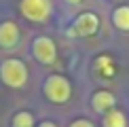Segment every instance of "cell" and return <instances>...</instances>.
Instances as JSON below:
<instances>
[{
    "label": "cell",
    "instance_id": "obj_1",
    "mask_svg": "<svg viewBox=\"0 0 129 127\" xmlns=\"http://www.w3.org/2000/svg\"><path fill=\"white\" fill-rule=\"evenodd\" d=\"M28 66L23 59L9 57L0 64V81L11 89H23L28 85Z\"/></svg>",
    "mask_w": 129,
    "mask_h": 127
},
{
    "label": "cell",
    "instance_id": "obj_2",
    "mask_svg": "<svg viewBox=\"0 0 129 127\" xmlns=\"http://www.w3.org/2000/svg\"><path fill=\"white\" fill-rule=\"evenodd\" d=\"M42 93L51 104H66L70 100V95H72V85L61 74H51V76L45 78Z\"/></svg>",
    "mask_w": 129,
    "mask_h": 127
},
{
    "label": "cell",
    "instance_id": "obj_3",
    "mask_svg": "<svg viewBox=\"0 0 129 127\" xmlns=\"http://www.w3.org/2000/svg\"><path fill=\"white\" fill-rule=\"evenodd\" d=\"M19 11L32 23H45V21H49L53 13V4L51 0H21Z\"/></svg>",
    "mask_w": 129,
    "mask_h": 127
},
{
    "label": "cell",
    "instance_id": "obj_4",
    "mask_svg": "<svg viewBox=\"0 0 129 127\" xmlns=\"http://www.w3.org/2000/svg\"><path fill=\"white\" fill-rule=\"evenodd\" d=\"M32 55L42 66H53L57 61V47L49 36H36L32 42Z\"/></svg>",
    "mask_w": 129,
    "mask_h": 127
},
{
    "label": "cell",
    "instance_id": "obj_5",
    "mask_svg": "<svg viewBox=\"0 0 129 127\" xmlns=\"http://www.w3.org/2000/svg\"><path fill=\"white\" fill-rule=\"evenodd\" d=\"M100 30V17L93 11H85L80 13L74 23L70 25V36H78V38H89V36L98 34Z\"/></svg>",
    "mask_w": 129,
    "mask_h": 127
},
{
    "label": "cell",
    "instance_id": "obj_6",
    "mask_svg": "<svg viewBox=\"0 0 129 127\" xmlns=\"http://www.w3.org/2000/svg\"><path fill=\"white\" fill-rule=\"evenodd\" d=\"M21 38L19 25L15 21H2L0 23V47L2 49H13Z\"/></svg>",
    "mask_w": 129,
    "mask_h": 127
},
{
    "label": "cell",
    "instance_id": "obj_7",
    "mask_svg": "<svg viewBox=\"0 0 129 127\" xmlns=\"http://www.w3.org/2000/svg\"><path fill=\"white\" fill-rule=\"evenodd\" d=\"M114 95H112L110 91H106V89H100V91H95L93 95H91V106H93L95 112L100 114H106L108 110L114 108Z\"/></svg>",
    "mask_w": 129,
    "mask_h": 127
},
{
    "label": "cell",
    "instance_id": "obj_8",
    "mask_svg": "<svg viewBox=\"0 0 129 127\" xmlns=\"http://www.w3.org/2000/svg\"><path fill=\"white\" fill-rule=\"evenodd\" d=\"M112 23H114L116 30L129 32V7H127V4L116 7L114 11H112Z\"/></svg>",
    "mask_w": 129,
    "mask_h": 127
},
{
    "label": "cell",
    "instance_id": "obj_9",
    "mask_svg": "<svg viewBox=\"0 0 129 127\" xmlns=\"http://www.w3.org/2000/svg\"><path fill=\"white\" fill-rule=\"evenodd\" d=\"M102 125L104 127H127V116H125V112L112 108V110H108V112L104 114Z\"/></svg>",
    "mask_w": 129,
    "mask_h": 127
},
{
    "label": "cell",
    "instance_id": "obj_10",
    "mask_svg": "<svg viewBox=\"0 0 129 127\" xmlns=\"http://www.w3.org/2000/svg\"><path fill=\"white\" fill-rule=\"evenodd\" d=\"M13 127H36L32 112H28V110H19V112L13 116Z\"/></svg>",
    "mask_w": 129,
    "mask_h": 127
},
{
    "label": "cell",
    "instance_id": "obj_11",
    "mask_svg": "<svg viewBox=\"0 0 129 127\" xmlns=\"http://www.w3.org/2000/svg\"><path fill=\"white\" fill-rule=\"evenodd\" d=\"M68 127H95L91 121H87V119H76V121H72Z\"/></svg>",
    "mask_w": 129,
    "mask_h": 127
},
{
    "label": "cell",
    "instance_id": "obj_12",
    "mask_svg": "<svg viewBox=\"0 0 129 127\" xmlns=\"http://www.w3.org/2000/svg\"><path fill=\"white\" fill-rule=\"evenodd\" d=\"M36 127H57V125L53 123V121H40V123L36 125Z\"/></svg>",
    "mask_w": 129,
    "mask_h": 127
},
{
    "label": "cell",
    "instance_id": "obj_13",
    "mask_svg": "<svg viewBox=\"0 0 129 127\" xmlns=\"http://www.w3.org/2000/svg\"><path fill=\"white\" fill-rule=\"evenodd\" d=\"M66 2H70V4H80L83 0H66Z\"/></svg>",
    "mask_w": 129,
    "mask_h": 127
}]
</instances>
